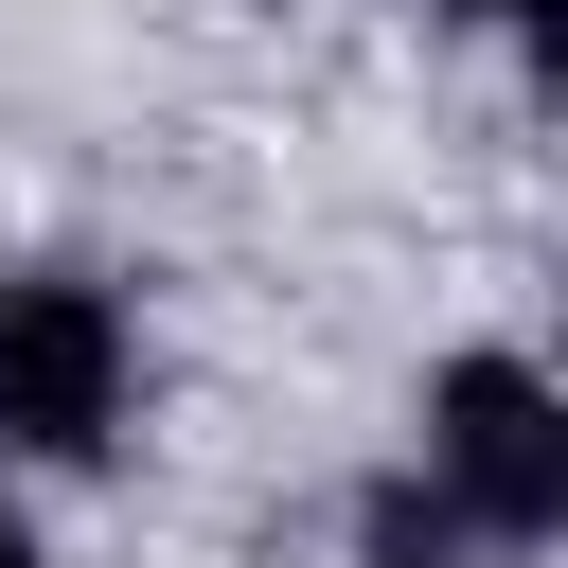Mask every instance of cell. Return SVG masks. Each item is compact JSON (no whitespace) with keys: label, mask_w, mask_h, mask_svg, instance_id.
I'll return each instance as SVG.
<instances>
[{"label":"cell","mask_w":568,"mask_h":568,"mask_svg":"<svg viewBox=\"0 0 568 568\" xmlns=\"http://www.w3.org/2000/svg\"><path fill=\"white\" fill-rule=\"evenodd\" d=\"M426 462H444V497H462L497 550H532V532L568 515V408H550V373H532V355H444Z\"/></svg>","instance_id":"1"},{"label":"cell","mask_w":568,"mask_h":568,"mask_svg":"<svg viewBox=\"0 0 568 568\" xmlns=\"http://www.w3.org/2000/svg\"><path fill=\"white\" fill-rule=\"evenodd\" d=\"M124 426V302L106 284H0V444L89 462Z\"/></svg>","instance_id":"2"},{"label":"cell","mask_w":568,"mask_h":568,"mask_svg":"<svg viewBox=\"0 0 568 568\" xmlns=\"http://www.w3.org/2000/svg\"><path fill=\"white\" fill-rule=\"evenodd\" d=\"M373 568H444V515H426V497H408V479H390V497H373Z\"/></svg>","instance_id":"3"},{"label":"cell","mask_w":568,"mask_h":568,"mask_svg":"<svg viewBox=\"0 0 568 568\" xmlns=\"http://www.w3.org/2000/svg\"><path fill=\"white\" fill-rule=\"evenodd\" d=\"M462 18H550V0H462Z\"/></svg>","instance_id":"4"},{"label":"cell","mask_w":568,"mask_h":568,"mask_svg":"<svg viewBox=\"0 0 568 568\" xmlns=\"http://www.w3.org/2000/svg\"><path fill=\"white\" fill-rule=\"evenodd\" d=\"M0 568H36V532H18V515H0Z\"/></svg>","instance_id":"5"}]
</instances>
